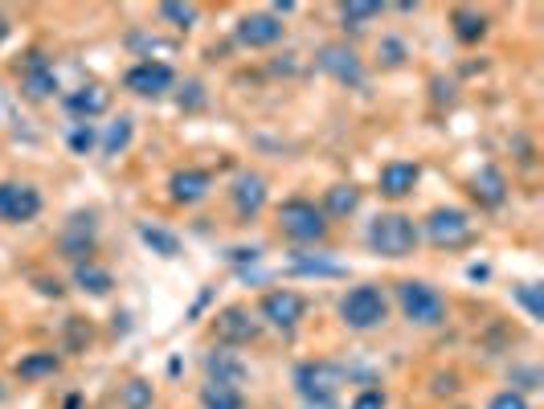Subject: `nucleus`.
<instances>
[{
    "mask_svg": "<svg viewBox=\"0 0 544 409\" xmlns=\"http://www.w3.org/2000/svg\"><path fill=\"white\" fill-rule=\"evenodd\" d=\"M131 135H135V123H131V115H119V119L107 127V135H103V156H119V152H127Z\"/></svg>",
    "mask_w": 544,
    "mask_h": 409,
    "instance_id": "a878e982",
    "label": "nucleus"
},
{
    "mask_svg": "<svg viewBox=\"0 0 544 409\" xmlns=\"http://www.w3.org/2000/svg\"><path fill=\"white\" fill-rule=\"evenodd\" d=\"M201 409H246V397H242V389L205 385L201 389Z\"/></svg>",
    "mask_w": 544,
    "mask_h": 409,
    "instance_id": "393cba45",
    "label": "nucleus"
},
{
    "mask_svg": "<svg viewBox=\"0 0 544 409\" xmlns=\"http://www.w3.org/2000/svg\"><path fill=\"white\" fill-rule=\"evenodd\" d=\"M279 230L291 242H320L328 234V221H324V209H315V201L291 197L279 205Z\"/></svg>",
    "mask_w": 544,
    "mask_h": 409,
    "instance_id": "39448f33",
    "label": "nucleus"
},
{
    "mask_svg": "<svg viewBox=\"0 0 544 409\" xmlns=\"http://www.w3.org/2000/svg\"><path fill=\"white\" fill-rule=\"evenodd\" d=\"M340 320L352 328V332H373L389 320V303L381 295V287L365 283V287H352L344 299H340Z\"/></svg>",
    "mask_w": 544,
    "mask_h": 409,
    "instance_id": "7ed1b4c3",
    "label": "nucleus"
},
{
    "mask_svg": "<svg viewBox=\"0 0 544 409\" xmlns=\"http://www.w3.org/2000/svg\"><path fill=\"white\" fill-rule=\"evenodd\" d=\"M315 62H320L324 74H332L344 86H360V82H365V66H360V58L348 50V45H324Z\"/></svg>",
    "mask_w": 544,
    "mask_h": 409,
    "instance_id": "f8f14e48",
    "label": "nucleus"
},
{
    "mask_svg": "<svg viewBox=\"0 0 544 409\" xmlns=\"http://www.w3.org/2000/svg\"><path fill=\"white\" fill-rule=\"evenodd\" d=\"M516 299L528 307L532 320H544V299H540V291H536V287H516Z\"/></svg>",
    "mask_w": 544,
    "mask_h": 409,
    "instance_id": "72a5a7b5",
    "label": "nucleus"
},
{
    "mask_svg": "<svg viewBox=\"0 0 544 409\" xmlns=\"http://www.w3.org/2000/svg\"><path fill=\"white\" fill-rule=\"evenodd\" d=\"M270 9H275V13H295V0H279V5H270ZM275 13H270V17H275Z\"/></svg>",
    "mask_w": 544,
    "mask_h": 409,
    "instance_id": "4c0bfd02",
    "label": "nucleus"
},
{
    "mask_svg": "<svg viewBox=\"0 0 544 409\" xmlns=\"http://www.w3.org/2000/svg\"><path fill=\"white\" fill-rule=\"evenodd\" d=\"M90 148H95V131H90L86 123H78V127L70 131V152H74V156H86Z\"/></svg>",
    "mask_w": 544,
    "mask_h": 409,
    "instance_id": "473e14b6",
    "label": "nucleus"
},
{
    "mask_svg": "<svg viewBox=\"0 0 544 409\" xmlns=\"http://www.w3.org/2000/svg\"><path fill=\"white\" fill-rule=\"evenodd\" d=\"M127 45H131V50H144V54H164V58H172V54H176V45H172V41H156V37H140V33H135Z\"/></svg>",
    "mask_w": 544,
    "mask_h": 409,
    "instance_id": "2f4dec72",
    "label": "nucleus"
},
{
    "mask_svg": "<svg viewBox=\"0 0 544 409\" xmlns=\"http://www.w3.org/2000/svg\"><path fill=\"white\" fill-rule=\"evenodd\" d=\"M450 21H455V37L467 41V45L487 33V17H483V13H471V9H455V17H450Z\"/></svg>",
    "mask_w": 544,
    "mask_h": 409,
    "instance_id": "cd10ccee",
    "label": "nucleus"
},
{
    "mask_svg": "<svg viewBox=\"0 0 544 409\" xmlns=\"http://www.w3.org/2000/svg\"><path fill=\"white\" fill-rule=\"evenodd\" d=\"M303 315H307V299L299 291H270V295H262V320L270 328L291 332Z\"/></svg>",
    "mask_w": 544,
    "mask_h": 409,
    "instance_id": "1a4fd4ad",
    "label": "nucleus"
},
{
    "mask_svg": "<svg viewBox=\"0 0 544 409\" xmlns=\"http://www.w3.org/2000/svg\"><path fill=\"white\" fill-rule=\"evenodd\" d=\"M381 13H385V5H377V0H348V5H340V21H344V29H352V33L369 29Z\"/></svg>",
    "mask_w": 544,
    "mask_h": 409,
    "instance_id": "4be33fe9",
    "label": "nucleus"
},
{
    "mask_svg": "<svg viewBox=\"0 0 544 409\" xmlns=\"http://www.w3.org/2000/svg\"><path fill=\"white\" fill-rule=\"evenodd\" d=\"M66 409H78V397H66Z\"/></svg>",
    "mask_w": 544,
    "mask_h": 409,
    "instance_id": "58836bf2",
    "label": "nucleus"
},
{
    "mask_svg": "<svg viewBox=\"0 0 544 409\" xmlns=\"http://www.w3.org/2000/svg\"><path fill=\"white\" fill-rule=\"evenodd\" d=\"M119 401H123V409H152L156 393H152V385H148V381L135 377V381H127V385H123Z\"/></svg>",
    "mask_w": 544,
    "mask_h": 409,
    "instance_id": "c756f323",
    "label": "nucleus"
},
{
    "mask_svg": "<svg viewBox=\"0 0 544 409\" xmlns=\"http://www.w3.org/2000/svg\"><path fill=\"white\" fill-rule=\"evenodd\" d=\"M9 33V25H5V17H0V37H5Z\"/></svg>",
    "mask_w": 544,
    "mask_h": 409,
    "instance_id": "ea45409f",
    "label": "nucleus"
},
{
    "mask_svg": "<svg viewBox=\"0 0 544 409\" xmlns=\"http://www.w3.org/2000/svg\"><path fill=\"white\" fill-rule=\"evenodd\" d=\"M74 287H82L86 295L103 299V295H111L115 279H111V270H103V266H95V262H78V266H74Z\"/></svg>",
    "mask_w": 544,
    "mask_h": 409,
    "instance_id": "412c9836",
    "label": "nucleus"
},
{
    "mask_svg": "<svg viewBox=\"0 0 544 409\" xmlns=\"http://www.w3.org/2000/svg\"><path fill=\"white\" fill-rule=\"evenodd\" d=\"M111 107V90L103 86V82H86V86H78L74 95H66V111L74 115V119H95V115H103Z\"/></svg>",
    "mask_w": 544,
    "mask_h": 409,
    "instance_id": "dca6fc26",
    "label": "nucleus"
},
{
    "mask_svg": "<svg viewBox=\"0 0 544 409\" xmlns=\"http://www.w3.org/2000/svg\"><path fill=\"white\" fill-rule=\"evenodd\" d=\"M471 193H475V201L479 205H504V197H508V180H504V172L500 168H479L475 176H471Z\"/></svg>",
    "mask_w": 544,
    "mask_h": 409,
    "instance_id": "aec40b11",
    "label": "nucleus"
},
{
    "mask_svg": "<svg viewBox=\"0 0 544 409\" xmlns=\"http://www.w3.org/2000/svg\"><path fill=\"white\" fill-rule=\"evenodd\" d=\"M172 82H176V74H172L168 62H140V66H131V70L123 74V86L135 90V95H144V99L168 95Z\"/></svg>",
    "mask_w": 544,
    "mask_h": 409,
    "instance_id": "9d476101",
    "label": "nucleus"
},
{
    "mask_svg": "<svg viewBox=\"0 0 544 409\" xmlns=\"http://www.w3.org/2000/svg\"><path fill=\"white\" fill-rule=\"evenodd\" d=\"M348 373L336 365V360H303L295 369V389L307 405H332L336 393L344 389Z\"/></svg>",
    "mask_w": 544,
    "mask_h": 409,
    "instance_id": "f03ea898",
    "label": "nucleus"
},
{
    "mask_svg": "<svg viewBox=\"0 0 544 409\" xmlns=\"http://www.w3.org/2000/svg\"><path fill=\"white\" fill-rule=\"evenodd\" d=\"M209 189H213V172H205V168H180L172 176V201H180V205L205 201Z\"/></svg>",
    "mask_w": 544,
    "mask_h": 409,
    "instance_id": "a211bd4d",
    "label": "nucleus"
},
{
    "mask_svg": "<svg viewBox=\"0 0 544 409\" xmlns=\"http://www.w3.org/2000/svg\"><path fill=\"white\" fill-rule=\"evenodd\" d=\"M41 213V193L21 180H0V221L9 225H25Z\"/></svg>",
    "mask_w": 544,
    "mask_h": 409,
    "instance_id": "0eeeda50",
    "label": "nucleus"
},
{
    "mask_svg": "<svg viewBox=\"0 0 544 409\" xmlns=\"http://www.w3.org/2000/svg\"><path fill=\"white\" fill-rule=\"evenodd\" d=\"M487 409H528V401H524V393L520 389H504V393H495L491 397V405Z\"/></svg>",
    "mask_w": 544,
    "mask_h": 409,
    "instance_id": "f704fd0d",
    "label": "nucleus"
},
{
    "mask_svg": "<svg viewBox=\"0 0 544 409\" xmlns=\"http://www.w3.org/2000/svg\"><path fill=\"white\" fill-rule=\"evenodd\" d=\"M369 246L381 258H410L418 250V225L405 213H381L369 221Z\"/></svg>",
    "mask_w": 544,
    "mask_h": 409,
    "instance_id": "f257e3e1",
    "label": "nucleus"
},
{
    "mask_svg": "<svg viewBox=\"0 0 544 409\" xmlns=\"http://www.w3.org/2000/svg\"><path fill=\"white\" fill-rule=\"evenodd\" d=\"M90 246H95V217H90V213H78V217H70L66 234H62V254H66L74 266H78V262H86Z\"/></svg>",
    "mask_w": 544,
    "mask_h": 409,
    "instance_id": "f3484780",
    "label": "nucleus"
},
{
    "mask_svg": "<svg viewBox=\"0 0 544 409\" xmlns=\"http://www.w3.org/2000/svg\"><path fill=\"white\" fill-rule=\"evenodd\" d=\"M205 373H209V385H225V389H242L250 369H246V360L230 348H221V352H209L205 356Z\"/></svg>",
    "mask_w": 544,
    "mask_h": 409,
    "instance_id": "ddd939ff",
    "label": "nucleus"
},
{
    "mask_svg": "<svg viewBox=\"0 0 544 409\" xmlns=\"http://www.w3.org/2000/svg\"><path fill=\"white\" fill-rule=\"evenodd\" d=\"M140 242L152 254H160V258H176L180 254V238L168 234V230H160V225H140Z\"/></svg>",
    "mask_w": 544,
    "mask_h": 409,
    "instance_id": "b1692460",
    "label": "nucleus"
},
{
    "mask_svg": "<svg viewBox=\"0 0 544 409\" xmlns=\"http://www.w3.org/2000/svg\"><path fill=\"white\" fill-rule=\"evenodd\" d=\"M291 275H320V279H344L348 270L344 266H336V262H320V258H303V254H295L291 258Z\"/></svg>",
    "mask_w": 544,
    "mask_h": 409,
    "instance_id": "bb28decb",
    "label": "nucleus"
},
{
    "mask_svg": "<svg viewBox=\"0 0 544 409\" xmlns=\"http://www.w3.org/2000/svg\"><path fill=\"white\" fill-rule=\"evenodd\" d=\"M426 234H430V242L438 250H459V246H467L475 238V225H471V217L463 209H434L426 217Z\"/></svg>",
    "mask_w": 544,
    "mask_h": 409,
    "instance_id": "423d86ee",
    "label": "nucleus"
},
{
    "mask_svg": "<svg viewBox=\"0 0 544 409\" xmlns=\"http://www.w3.org/2000/svg\"><path fill=\"white\" fill-rule=\"evenodd\" d=\"M381 54H385V62H389V66H401V58H405V45L389 37V41H381Z\"/></svg>",
    "mask_w": 544,
    "mask_h": 409,
    "instance_id": "e433bc0d",
    "label": "nucleus"
},
{
    "mask_svg": "<svg viewBox=\"0 0 544 409\" xmlns=\"http://www.w3.org/2000/svg\"><path fill=\"white\" fill-rule=\"evenodd\" d=\"M62 369V360L54 352H29L17 360V377L21 381H41V377H54Z\"/></svg>",
    "mask_w": 544,
    "mask_h": 409,
    "instance_id": "5701e85b",
    "label": "nucleus"
},
{
    "mask_svg": "<svg viewBox=\"0 0 544 409\" xmlns=\"http://www.w3.org/2000/svg\"><path fill=\"white\" fill-rule=\"evenodd\" d=\"M422 180V168L418 164H410V160H393V164H385L381 168V197H389V201H401V197H410L414 193V185Z\"/></svg>",
    "mask_w": 544,
    "mask_h": 409,
    "instance_id": "4468645a",
    "label": "nucleus"
},
{
    "mask_svg": "<svg viewBox=\"0 0 544 409\" xmlns=\"http://www.w3.org/2000/svg\"><path fill=\"white\" fill-rule=\"evenodd\" d=\"M160 17L164 21H172L176 29H193L197 25V5H180V0H164V5H160Z\"/></svg>",
    "mask_w": 544,
    "mask_h": 409,
    "instance_id": "7c9ffc66",
    "label": "nucleus"
},
{
    "mask_svg": "<svg viewBox=\"0 0 544 409\" xmlns=\"http://www.w3.org/2000/svg\"><path fill=\"white\" fill-rule=\"evenodd\" d=\"M262 205H266V180L254 176V172L238 176V180H234V209H238V217L250 221V217L262 213Z\"/></svg>",
    "mask_w": 544,
    "mask_h": 409,
    "instance_id": "6ab92c4d",
    "label": "nucleus"
},
{
    "mask_svg": "<svg viewBox=\"0 0 544 409\" xmlns=\"http://www.w3.org/2000/svg\"><path fill=\"white\" fill-rule=\"evenodd\" d=\"M307 409H332V405H307Z\"/></svg>",
    "mask_w": 544,
    "mask_h": 409,
    "instance_id": "a19ab883",
    "label": "nucleus"
},
{
    "mask_svg": "<svg viewBox=\"0 0 544 409\" xmlns=\"http://www.w3.org/2000/svg\"><path fill=\"white\" fill-rule=\"evenodd\" d=\"M356 205H360V189L356 185H332L328 189V213L332 217H348V213H356Z\"/></svg>",
    "mask_w": 544,
    "mask_h": 409,
    "instance_id": "c85d7f7f",
    "label": "nucleus"
},
{
    "mask_svg": "<svg viewBox=\"0 0 544 409\" xmlns=\"http://www.w3.org/2000/svg\"><path fill=\"white\" fill-rule=\"evenodd\" d=\"M21 90L29 99H50L54 90H58V74L50 66V58H45L41 50H29L21 58Z\"/></svg>",
    "mask_w": 544,
    "mask_h": 409,
    "instance_id": "9b49d317",
    "label": "nucleus"
},
{
    "mask_svg": "<svg viewBox=\"0 0 544 409\" xmlns=\"http://www.w3.org/2000/svg\"><path fill=\"white\" fill-rule=\"evenodd\" d=\"M279 37H283V21L270 13H250L238 21V41L250 45V50H266V45H275Z\"/></svg>",
    "mask_w": 544,
    "mask_h": 409,
    "instance_id": "2eb2a0df",
    "label": "nucleus"
},
{
    "mask_svg": "<svg viewBox=\"0 0 544 409\" xmlns=\"http://www.w3.org/2000/svg\"><path fill=\"white\" fill-rule=\"evenodd\" d=\"M397 303L405 311V320L418 324V328H438L446 324V299L430 287V283H418V279H405L397 287Z\"/></svg>",
    "mask_w": 544,
    "mask_h": 409,
    "instance_id": "20e7f679",
    "label": "nucleus"
},
{
    "mask_svg": "<svg viewBox=\"0 0 544 409\" xmlns=\"http://www.w3.org/2000/svg\"><path fill=\"white\" fill-rule=\"evenodd\" d=\"M385 405H389V397L381 389H365V393H356V401H352V409H385Z\"/></svg>",
    "mask_w": 544,
    "mask_h": 409,
    "instance_id": "c9c22d12",
    "label": "nucleus"
},
{
    "mask_svg": "<svg viewBox=\"0 0 544 409\" xmlns=\"http://www.w3.org/2000/svg\"><path fill=\"white\" fill-rule=\"evenodd\" d=\"M213 328H217V340L230 344V348H242V344H254L262 324L250 315V307H221L213 315Z\"/></svg>",
    "mask_w": 544,
    "mask_h": 409,
    "instance_id": "6e6552de",
    "label": "nucleus"
}]
</instances>
